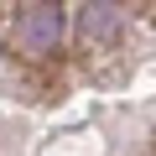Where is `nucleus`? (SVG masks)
I'll return each mask as SVG.
<instances>
[{
	"instance_id": "f257e3e1",
	"label": "nucleus",
	"mask_w": 156,
	"mask_h": 156,
	"mask_svg": "<svg viewBox=\"0 0 156 156\" xmlns=\"http://www.w3.org/2000/svg\"><path fill=\"white\" fill-rule=\"evenodd\" d=\"M62 31H68L62 0H37V5H26V11L11 21L5 47H11L21 62H52V52L62 47Z\"/></svg>"
},
{
	"instance_id": "f03ea898",
	"label": "nucleus",
	"mask_w": 156,
	"mask_h": 156,
	"mask_svg": "<svg viewBox=\"0 0 156 156\" xmlns=\"http://www.w3.org/2000/svg\"><path fill=\"white\" fill-rule=\"evenodd\" d=\"M125 26H130L125 0H83V11L73 21V42H78V52L99 57V52H115L125 42Z\"/></svg>"
}]
</instances>
